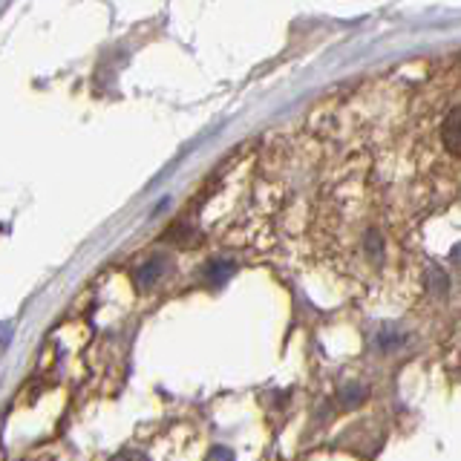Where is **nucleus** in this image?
<instances>
[{"label":"nucleus","instance_id":"nucleus-1","mask_svg":"<svg viewBox=\"0 0 461 461\" xmlns=\"http://www.w3.org/2000/svg\"><path fill=\"white\" fill-rule=\"evenodd\" d=\"M441 141L450 156H456L461 162V104L456 110H450V115L441 124Z\"/></svg>","mask_w":461,"mask_h":461},{"label":"nucleus","instance_id":"nucleus-2","mask_svg":"<svg viewBox=\"0 0 461 461\" xmlns=\"http://www.w3.org/2000/svg\"><path fill=\"white\" fill-rule=\"evenodd\" d=\"M230 268H234V266L225 263V259H222V263H213V266H211V277H213V283H222V280L228 277V274H230Z\"/></svg>","mask_w":461,"mask_h":461},{"label":"nucleus","instance_id":"nucleus-3","mask_svg":"<svg viewBox=\"0 0 461 461\" xmlns=\"http://www.w3.org/2000/svg\"><path fill=\"white\" fill-rule=\"evenodd\" d=\"M113 461H148V456L139 453V450H124V453L115 456Z\"/></svg>","mask_w":461,"mask_h":461}]
</instances>
